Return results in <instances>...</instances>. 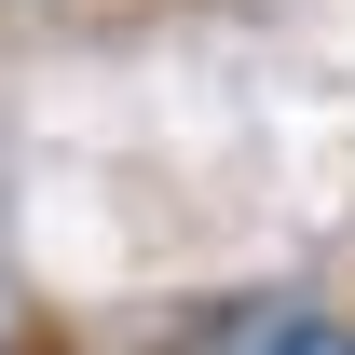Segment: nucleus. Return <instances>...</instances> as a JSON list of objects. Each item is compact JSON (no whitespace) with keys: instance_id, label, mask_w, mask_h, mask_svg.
<instances>
[{"instance_id":"obj_1","label":"nucleus","mask_w":355,"mask_h":355,"mask_svg":"<svg viewBox=\"0 0 355 355\" xmlns=\"http://www.w3.org/2000/svg\"><path fill=\"white\" fill-rule=\"evenodd\" d=\"M150 14H178V0H0V42H110Z\"/></svg>"},{"instance_id":"obj_2","label":"nucleus","mask_w":355,"mask_h":355,"mask_svg":"<svg viewBox=\"0 0 355 355\" xmlns=\"http://www.w3.org/2000/svg\"><path fill=\"white\" fill-rule=\"evenodd\" d=\"M246 355H355V328H342V314H260Z\"/></svg>"},{"instance_id":"obj_3","label":"nucleus","mask_w":355,"mask_h":355,"mask_svg":"<svg viewBox=\"0 0 355 355\" xmlns=\"http://www.w3.org/2000/svg\"><path fill=\"white\" fill-rule=\"evenodd\" d=\"M0 355H14V328H0Z\"/></svg>"}]
</instances>
